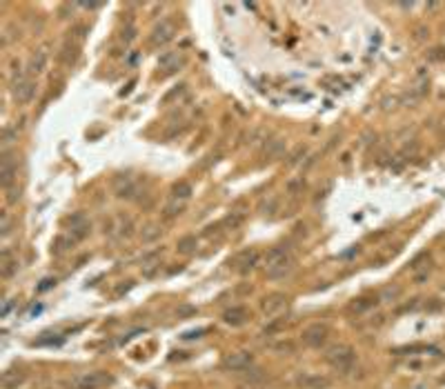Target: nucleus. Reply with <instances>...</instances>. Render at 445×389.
<instances>
[{
	"mask_svg": "<svg viewBox=\"0 0 445 389\" xmlns=\"http://www.w3.org/2000/svg\"><path fill=\"white\" fill-rule=\"evenodd\" d=\"M296 267V260H294L292 251L287 247H274V249L267 251L265 256V269H267V276L274 278V280H281V278H287L289 273Z\"/></svg>",
	"mask_w": 445,
	"mask_h": 389,
	"instance_id": "1",
	"label": "nucleus"
},
{
	"mask_svg": "<svg viewBox=\"0 0 445 389\" xmlns=\"http://www.w3.org/2000/svg\"><path fill=\"white\" fill-rule=\"evenodd\" d=\"M325 360H327L334 369L348 374V371L354 367V362H356V352H354L352 345L339 343V345H332V347L325 352Z\"/></svg>",
	"mask_w": 445,
	"mask_h": 389,
	"instance_id": "2",
	"label": "nucleus"
},
{
	"mask_svg": "<svg viewBox=\"0 0 445 389\" xmlns=\"http://www.w3.org/2000/svg\"><path fill=\"white\" fill-rule=\"evenodd\" d=\"M301 338H303V343H305L307 347H314L316 349V347H320V345L327 343L329 327L325 323H312V325H307V327L303 329Z\"/></svg>",
	"mask_w": 445,
	"mask_h": 389,
	"instance_id": "3",
	"label": "nucleus"
},
{
	"mask_svg": "<svg viewBox=\"0 0 445 389\" xmlns=\"http://www.w3.org/2000/svg\"><path fill=\"white\" fill-rule=\"evenodd\" d=\"M254 365V356L250 352H234L222 358V367L229 371H245Z\"/></svg>",
	"mask_w": 445,
	"mask_h": 389,
	"instance_id": "4",
	"label": "nucleus"
},
{
	"mask_svg": "<svg viewBox=\"0 0 445 389\" xmlns=\"http://www.w3.org/2000/svg\"><path fill=\"white\" fill-rule=\"evenodd\" d=\"M287 300H289V298L285 296V294H281V292L267 294V296L260 300V311H263L265 316H276V314H281V311L287 307Z\"/></svg>",
	"mask_w": 445,
	"mask_h": 389,
	"instance_id": "5",
	"label": "nucleus"
},
{
	"mask_svg": "<svg viewBox=\"0 0 445 389\" xmlns=\"http://www.w3.org/2000/svg\"><path fill=\"white\" fill-rule=\"evenodd\" d=\"M111 378L105 371H89V374H83L80 378H76V389H100L105 385H109Z\"/></svg>",
	"mask_w": 445,
	"mask_h": 389,
	"instance_id": "6",
	"label": "nucleus"
},
{
	"mask_svg": "<svg viewBox=\"0 0 445 389\" xmlns=\"http://www.w3.org/2000/svg\"><path fill=\"white\" fill-rule=\"evenodd\" d=\"M111 189H114V194H116L118 198H134L138 187H136V182L131 176L118 174V176H114V180H111Z\"/></svg>",
	"mask_w": 445,
	"mask_h": 389,
	"instance_id": "7",
	"label": "nucleus"
},
{
	"mask_svg": "<svg viewBox=\"0 0 445 389\" xmlns=\"http://www.w3.org/2000/svg\"><path fill=\"white\" fill-rule=\"evenodd\" d=\"M174 33H176V25L172 20H160L152 29V42L154 45H165V42H169L174 38Z\"/></svg>",
	"mask_w": 445,
	"mask_h": 389,
	"instance_id": "8",
	"label": "nucleus"
},
{
	"mask_svg": "<svg viewBox=\"0 0 445 389\" xmlns=\"http://www.w3.org/2000/svg\"><path fill=\"white\" fill-rule=\"evenodd\" d=\"M258 258H260V254L256 249H245V251H241V254H236V258H234L232 263H234V269H236V271L247 273L250 269H254V265L258 263Z\"/></svg>",
	"mask_w": 445,
	"mask_h": 389,
	"instance_id": "9",
	"label": "nucleus"
},
{
	"mask_svg": "<svg viewBox=\"0 0 445 389\" xmlns=\"http://www.w3.org/2000/svg\"><path fill=\"white\" fill-rule=\"evenodd\" d=\"M296 385L301 389H329L332 380L327 376H318V374H301L296 378Z\"/></svg>",
	"mask_w": 445,
	"mask_h": 389,
	"instance_id": "10",
	"label": "nucleus"
},
{
	"mask_svg": "<svg viewBox=\"0 0 445 389\" xmlns=\"http://www.w3.org/2000/svg\"><path fill=\"white\" fill-rule=\"evenodd\" d=\"M33 91H36V85H33L29 78H18V83H14V87H11V93H14V98L18 102H23V105L32 100Z\"/></svg>",
	"mask_w": 445,
	"mask_h": 389,
	"instance_id": "11",
	"label": "nucleus"
},
{
	"mask_svg": "<svg viewBox=\"0 0 445 389\" xmlns=\"http://www.w3.org/2000/svg\"><path fill=\"white\" fill-rule=\"evenodd\" d=\"M67 222H69L71 238H76V240L85 238V236H87V234H89V229H92L89 220L83 216V213H74V216H69V218H67Z\"/></svg>",
	"mask_w": 445,
	"mask_h": 389,
	"instance_id": "12",
	"label": "nucleus"
},
{
	"mask_svg": "<svg viewBox=\"0 0 445 389\" xmlns=\"http://www.w3.org/2000/svg\"><path fill=\"white\" fill-rule=\"evenodd\" d=\"M181 65H185V56L176 54V51H165V54L158 58V67H160L162 71H174Z\"/></svg>",
	"mask_w": 445,
	"mask_h": 389,
	"instance_id": "13",
	"label": "nucleus"
},
{
	"mask_svg": "<svg viewBox=\"0 0 445 389\" xmlns=\"http://www.w3.org/2000/svg\"><path fill=\"white\" fill-rule=\"evenodd\" d=\"M14 176H16V165H14V158L9 153L2 156V165H0V182L5 189H9L11 182H14Z\"/></svg>",
	"mask_w": 445,
	"mask_h": 389,
	"instance_id": "14",
	"label": "nucleus"
},
{
	"mask_svg": "<svg viewBox=\"0 0 445 389\" xmlns=\"http://www.w3.org/2000/svg\"><path fill=\"white\" fill-rule=\"evenodd\" d=\"M222 320H225V325L241 327V325H245L247 320H250V311H247L245 307H232V309H227L222 314Z\"/></svg>",
	"mask_w": 445,
	"mask_h": 389,
	"instance_id": "15",
	"label": "nucleus"
},
{
	"mask_svg": "<svg viewBox=\"0 0 445 389\" xmlns=\"http://www.w3.org/2000/svg\"><path fill=\"white\" fill-rule=\"evenodd\" d=\"M376 302H379V298L376 296H363V298H356V300L350 302V311L356 316L365 314V311H370L372 307H376Z\"/></svg>",
	"mask_w": 445,
	"mask_h": 389,
	"instance_id": "16",
	"label": "nucleus"
},
{
	"mask_svg": "<svg viewBox=\"0 0 445 389\" xmlns=\"http://www.w3.org/2000/svg\"><path fill=\"white\" fill-rule=\"evenodd\" d=\"M47 62H49L47 51L38 49L36 54H32V58H29V71H32V74H42V71L47 69Z\"/></svg>",
	"mask_w": 445,
	"mask_h": 389,
	"instance_id": "17",
	"label": "nucleus"
},
{
	"mask_svg": "<svg viewBox=\"0 0 445 389\" xmlns=\"http://www.w3.org/2000/svg\"><path fill=\"white\" fill-rule=\"evenodd\" d=\"M23 380H25V371L9 369V371H5V374H2V387H5V389H14V387H18Z\"/></svg>",
	"mask_w": 445,
	"mask_h": 389,
	"instance_id": "18",
	"label": "nucleus"
},
{
	"mask_svg": "<svg viewBox=\"0 0 445 389\" xmlns=\"http://www.w3.org/2000/svg\"><path fill=\"white\" fill-rule=\"evenodd\" d=\"M196 247H198V242H196V236H183L181 240H178L176 249H178V254L190 256V254H194V251H196Z\"/></svg>",
	"mask_w": 445,
	"mask_h": 389,
	"instance_id": "19",
	"label": "nucleus"
},
{
	"mask_svg": "<svg viewBox=\"0 0 445 389\" xmlns=\"http://www.w3.org/2000/svg\"><path fill=\"white\" fill-rule=\"evenodd\" d=\"M172 196H174L176 200L190 198V196H191V185H190V182H185V180L176 182V185H174V189H172Z\"/></svg>",
	"mask_w": 445,
	"mask_h": 389,
	"instance_id": "20",
	"label": "nucleus"
},
{
	"mask_svg": "<svg viewBox=\"0 0 445 389\" xmlns=\"http://www.w3.org/2000/svg\"><path fill=\"white\" fill-rule=\"evenodd\" d=\"M16 269H18V263H16L14 258H9V256H7V254L2 256V276H5V278H9L11 273L16 271Z\"/></svg>",
	"mask_w": 445,
	"mask_h": 389,
	"instance_id": "21",
	"label": "nucleus"
},
{
	"mask_svg": "<svg viewBox=\"0 0 445 389\" xmlns=\"http://www.w3.org/2000/svg\"><path fill=\"white\" fill-rule=\"evenodd\" d=\"M74 240H76V238H65V236L56 238V251H58V254H61V251L69 249V247L74 245Z\"/></svg>",
	"mask_w": 445,
	"mask_h": 389,
	"instance_id": "22",
	"label": "nucleus"
},
{
	"mask_svg": "<svg viewBox=\"0 0 445 389\" xmlns=\"http://www.w3.org/2000/svg\"><path fill=\"white\" fill-rule=\"evenodd\" d=\"M281 153H283V140H272V149L267 151V156L276 158V156H281Z\"/></svg>",
	"mask_w": 445,
	"mask_h": 389,
	"instance_id": "23",
	"label": "nucleus"
},
{
	"mask_svg": "<svg viewBox=\"0 0 445 389\" xmlns=\"http://www.w3.org/2000/svg\"><path fill=\"white\" fill-rule=\"evenodd\" d=\"M181 211H183V205L181 203L167 205V207H165V218H172V216H176V213H181Z\"/></svg>",
	"mask_w": 445,
	"mask_h": 389,
	"instance_id": "24",
	"label": "nucleus"
},
{
	"mask_svg": "<svg viewBox=\"0 0 445 389\" xmlns=\"http://www.w3.org/2000/svg\"><path fill=\"white\" fill-rule=\"evenodd\" d=\"M158 236H160V229H156V227H147L143 232V240L145 242H152L154 238H158Z\"/></svg>",
	"mask_w": 445,
	"mask_h": 389,
	"instance_id": "25",
	"label": "nucleus"
},
{
	"mask_svg": "<svg viewBox=\"0 0 445 389\" xmlns=\"http://www.w3.org/2000/svg\"><path fill=\"white\" fill-rule=\"evenodd\" d=\"M401 296V287H387L383 289V298L385 300H394V298Z\"/></svg>",
	"mask_w": 445,
	"mask_h": 389,
	"instance_id": "26",
	"label": "nucleus"
},
{
	"mask_svg": "<svg viewBox=\"0 0 445 389\" xmlns=\"http://www.w3.org/2000/svg\"><path fill=\"white\" fill-rule=\"evenodd\" d=\"M205 331H207L205 327H203V329H194V331H185V333L181 336V338H183V340H194V338H200V336H203Z\"/></svg>",
	"mask_w": 445,
	"mask_h": 389,
	"instance_id": "27",
	"label": "nucleus"
},
{
	"mask_svg": "<svg viewBox=\"0 0 445 389\" xmlns=\"http://www.w3.org/2000/svg\"><path fill=\"white\" fill-rule=\"evenodd\" d=\"M427 58H430V60H436V62L445 60V49L436 47V49H432V51H430V56H427Z\"/></svg>",
	"mask_w": 445,
	"mask_h": 389,
	"instance_id": "28",
	"label": "nucleus"
},
{
	"mask_svg": "<svg viewBox=\"0 0 445 389\" xmlns=\"http://www.w3.org/2000/svg\"><path fill=\"white\" fill-rule=\"evenodd\" d=\"M7 200H9V205L18 203V200H20V187H9V196H7Z\"/></svg>",
	"mask_w": 445,
	"mask_h": 389,
	"instance_id": "29",
	"label": "nucleus"
},
{
	"mask_svg": "<svg viewBox=\"0 0 445 389\" xmlns=\"http://www.w3.org/2000/svg\"><path fill=\"white\" fill-rule=\"evenodd\" d=\"M194 314H196V307L183 305V307H178V309H176V316H178V318H183V316H194Z\"/></svg>",
	"mask_w": 445,
	"mask_h": 389,
	"instance_id": "30",
	"label": "nucleus"
},
{
	"mask_svg": "<svg viewBox=\"0 0 445 389\" xmlns=\"http://www.w3.org/2000/svg\"><path fill=\"white\" fill-rule=\"evenodd\" d=\"M11 232V222H9V216L7 213H2V236H7V234Z\"/></svg>",
	"mask_w": 445,
	"mask_h": 389,
	"instance_id": "31",
	"label": "nucleus"
},
{
	"mask_svg": "<svg viewBox=\"0 0 445 389\" xmlns=\"http://www.w3.org/2000/svg\"><path fill=\"white\" fill-rule=\"evenodd\" d=\"M51 285H56V280H51V278H45V280H42V285L38 287V292H45V289H49Z\"/></svg>",
	"mask_w": 445,
	"mask_h": 389,
	"instance_id": "32",
	"label": "nucleus"
},
{
	"mask_svg": "<svg viewBox=\"0 0 445 389\" xmlns=\"http://www.w3.org/2000/svg\"><path fill=\"white\" fill-rule=\"evenodd\" d=\"M276 352H294V345H292V343H283V345H276Z\"/></svg>",
	"mask_w": 445,
	"mask_h": 389,
	"instance_id": "33",
	"label": "nucleus"
},
{
	"mask_svg": "<svg viewBox=\"0 0 445 389\" xmlns=\"http://www.w3.org/2000/svg\"><path fill=\"white\" fill-rule=\"evenodd\" d=\"M14 136L16 134L11 129H5V136H2V140H5V143H11V140H14Z\"/></svg>",
	"mask_w": 445,
	"mask_h": 389,
	"instance_id": "34",
	"label": "nucleus"
},
{
	"mask_svg": "<svg viewBox=\"0 0 445 389\" xmlns=\"http://www.w3.org/2000/svg\"><path fill=\"white\" fill-rule=\"evenodd\" d=\"M243 389H256V387H243Z\"/></svg>",
	"mask_w": 445,
	"mask_h": 389,
	"instance_id": "35",
	"label": "nucleus"
}]
</instances>
